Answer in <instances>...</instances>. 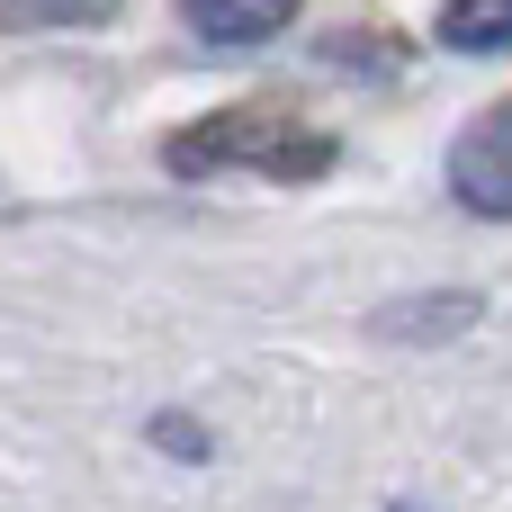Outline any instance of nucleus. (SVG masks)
I'll use <instances>...</instances> for the list:
<instances>
[{
  "label": "nucleus",
  "mask_w": 512,
  "mask_h": 512,
  "mask_svg": "<svg viewBox=\"0 0 512 512\" xmlns=\"http://www.w3.org/2000/svg\"><path fill=\"white\" fill-rule=\"evenodd\" d=\"M477 315H486V306H477L468 288H441V297H396V306H378L369 324H378L387 342H459Z\"/></svg>",
  "instance_id": "nucleus-4"
},
{
  "label": "nucleus",
  "mask_w": 512,
  "mask_h": 512,
  "mask_svg": "<svg viewBox=\"0 0 512 512\" xmlns=\"http://www.w3.org/2000/svg\"><path fill=\"white\" fill-rule=\"evenodd\" d=\"M9 27H99L117 18V0H0Z\"/></svg>",
  "instance_id": "nucleus-6"
},
{
  "label": "nucleus",
  "mask_w": 512,
  "mask_h": 512,
  "mask_svg": "<svg viewBox=\"0 0 512 512\" xmlns=\"http://www.w3.org/2000/svg\"><path fill=\"white\" fill-rule=\"evenodd\" d=\"M153 441H162V450H180V459H207V432H198V423H180V414H162V423H153Z\"/></svg>",
  "instance_id": "nucleus-7"
},
{
  "label": "nucleus",
  "mask_w": 512,
  "mask_h": 512,
  "mask_svg": "<svg viewBox=\"0 0 512 512\" xmlns=\"http://www.w3.org/2000/svg\"><path fill=\"white\" fill-rule=\"evenodd\" d=\"M450 198L468 216H495L512 225V99H495L486 117H468L450 135Z\"/></svg>",
  "instance_id": "nucleus-2"
},
{
  "label": "nucleus",
  "mask_w": 512,
  "mask_h": 512,
  "mask_svg": "<svg viewBox=\"0 0 512 512\" xmlns=\"http://www.w3.org/2000/svg\"><path fill=\"white\" fill-rule=\"evenodd\" d=\"M180 18H189V36H207V45H270L288 18H297V0H171Z\"/></svg>",
  "instance_id": "nucleus-3"
},
{
  "label": "nucleus",
  "mask_w": 512,
  "mask_h": 512,
  "mask_svg": "<svg viewBox=\"0 0 512 512\" xmlns=\"http://www.w3.org/2000/svg\"><path fill=\"white\" fill-rule=\"evenodd\" d=\"M432 36L450 54H512V0H450Z\"/></svg>",
  "instance_id": "nucleus-5"
},
{
  "label": "nucleus",
  "mask_w": 512,
  "mask_h": 512,
  "mask_svg": "<svg viewBox=\"0 0 512 512\" xmlns=\"http://www.w3.org/2000/svg\"><path fill=\"white\" fill-rule=\"evenodd\" d=\"M333 135L324 126H306V117H288V108H216V117H198V126H180L171 144H162V162L180 171V180H207V171H261V180H315V171H333Z\"/></svg>",
  "instance_id": "nucleus-1"
}]
</instances>
